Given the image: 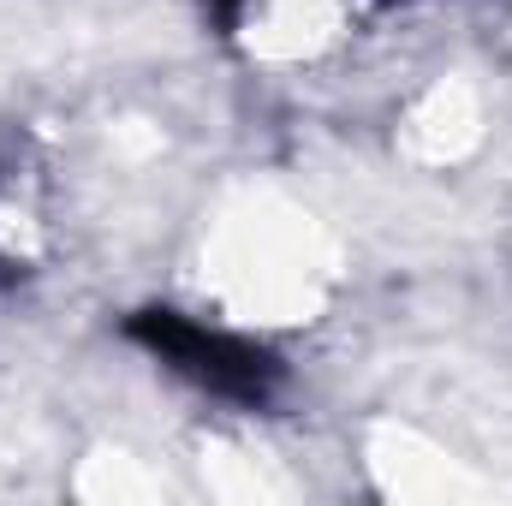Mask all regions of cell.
<instances>
[{
  "label": "cell",
  "instance_id": "6da1fadb",
  "mask_svg": "<svg viewBox=\"0 0 512 506\" xmlns=\"http://www.w3.org/2000/svg\"><path fill=\"white\" fill-rule=\"evenodd\" d=\"M126 334L149 358H161L173 376H185L191 387H203L227 405H245V411H262L286 387V364L268 346L239 340L227 328H203L179 310H137L126 322Z\"/></svg>",
  "mask_w": 512,
  "mask_h": 506
}]
</instances>
